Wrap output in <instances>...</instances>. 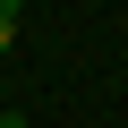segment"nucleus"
I'll return each mask as SVG.
<instances>
[{
    "instance_id": "nucleus-1",
    "label": "nucleus",
    "mask_w": 128,
    "mask_h": 128,
    "mask_svg": "<svg viewBox=\"0 0 128 128\" xmlns=\"http://www.w3.org/2000/svg\"><path fill=\"white\" fill-rule=\"evenodd\" d=\"M9 34H17V17H0V51H9Z\"/></svg>"
},
{
    "instance_id": "nucleus-2",
    "label": "nucleus",
    "mask_w": 128,
    "mask_h": 128,
    "mask_svg": "<svg viewBox=\"0 0 128 128\" xmlns=\"http://www.w3.org/2000/svg\"><path fill=\"white\" fill-rule=\"evenodd\" d=\"M17 9H26V0H0V17H17Z\"/></svg>"
},
{
    "instance_id": "nucleus-3",
    "label": "nucleus",
    "mask_w": 128,
    "mask_h": 128,
    "mask_svg": "<svg viewBox=\"0 0 128 128\" xmlns=\"http://www.w3.org/2000/svg\"><path fill=\"white\" fill-rule=\"evenodd\" d=\"M0 128H17V120H0Z\"/></svg>"
}]
</instances>
